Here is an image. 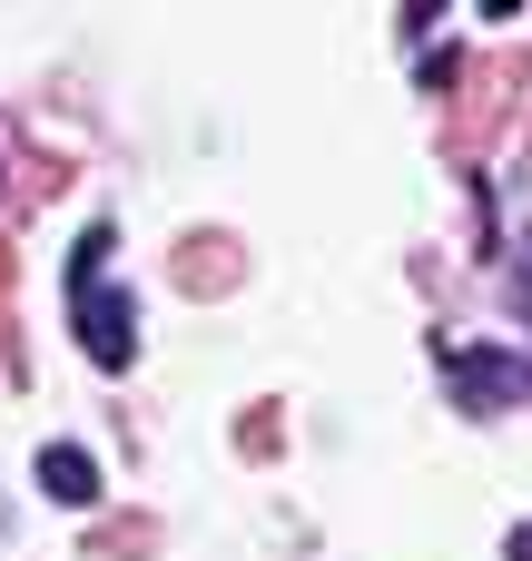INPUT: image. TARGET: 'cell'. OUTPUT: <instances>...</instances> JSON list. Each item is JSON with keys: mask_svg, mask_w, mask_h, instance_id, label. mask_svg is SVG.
Returning <instances> with one entry per match:
<instances>
[{"mask_svg": "<svg viewBox=\"0 0 532 561\" xmlns=\"http://www.w3.org/2000/svg\"><path fill=\"white\" fill-rule=\"evenodd\" d=\"M109 227H89L79 247H69V325H79V345H89V365H128L138 355V306L128 296H109Z\"/></svg>", "mask_w": 532, "mask_h": 561, "instance_id": "1", "label": "cell"}, {"mask_svg": "<svg viewBox=\"0 0 532 561\" xmlns=\"http://www.w3.org/2000/svg\"><path fill=\"white\" fill-rule=\"evenodd\" d=\"M444 385L464 394V414H503L532 385V365L523 355H494V345H444Z\"/></svg>", "mask_w": 532, "mask_h": 561, "instance_id": "2", "label": "cell"}, {"mask_svg": "<svg viewBox=\"0 0 532 561\" xmlns=\"http://www.w3.org/2000/svg\"><path fill=\"white\" fill-rule=\"evenodd\" d=\"M39 493H49L59 513H89V503H99V463H89L79 444H39Z\"/></svg>", "mask_w": 532, "mask_h": 561, "instance_id": "3", "label": "cell"}, {"mask_svg": "<svg viewBox=\"0 0 532 561\" xmlns=\"http://www.w3.org/2000/svg\"><path fill=\"white\" fill-rule=\"evenodd\" d=\"M503 561H532V523H513V542H503Z\"/></svg>", "mask_w": 532, "mask_h": 561, "instance_id": "4", "label": "cell"}, {"mask_svg": "<svg viewBox=\"0 0 532 561\" xmlns=\"http://www.w3.org/2000/svg\"><path fill=\"white\" fill-rule=\"evenodd\" d=\"M484 10H494V20H513V10H523V0H484Z\"/></svg>", "mask_w": 532, "mask_h": 561, "instance_id": "5", "label": "cell"}]
</instances>
